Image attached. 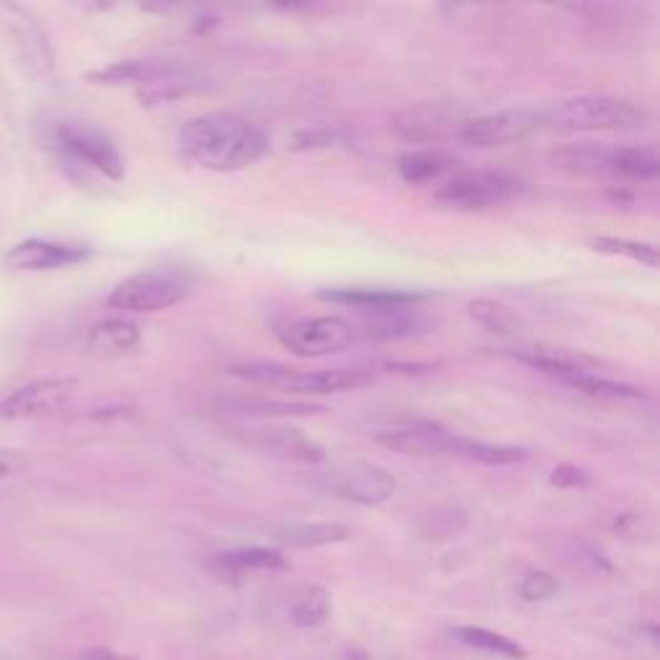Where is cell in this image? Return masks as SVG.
<instances>
[{"mask_svg": "<svg viewBox=\"0 0 660 660\" xmlns=\"http://www.w3.org/2000/svg\"><path fill=\"white\" fill-rule=\"evenodd\" d=\"M186 160L204 170H240L268 152V135L238 114L209 111L186 121L178 135Z\"/></svg>", "mask_w": 660, "mask_h": 660, "instance_id": "6da1fadb", "label": "cell"}, {"mask_svg": "<svg viewBox=\"0 0 660 660\" xmlns=\"http://www.w3.org/2000/svg\"><path fill=\"white\" fill-rule=\"evenodd\" d=\"M650 114L640 104L619 96H573L540 114V127L558 135L634 132L648 127Z\"/></svg>", "mask_w": 660, "mask_h": 660, "instance_id": "7a4b0ae2", "label": "cell"}, {"mask_svg": "<svg viewBox=\"0 0 660 660\" xmlns=\"http://www.w3.org/2000/svg\"><path fill=\"white\" fill-rule=\"evenodd\" d=\"M47 145L65 166L91 168L109 181H121L127 174L125 155L119 152L117 142L104 129L86 125V121H52L47 127Z\"/></svg>", "mask_w": 660, "mask_h": 660, "instance_id": "3957f363", "label": "cell"}, {"mask_svg": "<svg viewBox=\"0 0 660 660\" xmlns=\"http://www.w3.org/2000/svg\"><path fill=\"white\" fill-rule=\"evenodd\" d=\"M194 284H197L194 274L181 266L145 268L119 282L106 297V305L125 313H158L184 303L191 295Z\"/></svg>", "mask_w": 660, "mask_h": 660, "instance_id": "277c9868", "label": "cell"}, {"mask_svg": "<svg viewBox=\"0 0 660 660\" xmlns=\"http://www.w3.org/2000/svg\"><path fill=\"white\" fill-rule=\"evenodd\" d=\"M521 194V181L501 170H464L436 191V201L450 209L480 211L506 204Z\"/></svg>", "mask_w": 660, "mask_h": 660, "instance_id": "5b68a950", "label": "cell"}, {"mask_svg": "<svg viewBox=\"0 0 660 660\" xmlns=\"http://www.w3.org/2000/svg\"><path fill=\"white\" fill-rule=\"evenodd\" d=\"M80 382L76 377H42L11 390L0 397V421L50 418L76 401Z\"/></svg>", "mask_w": 660, "mask_h": 660, "instance_id": "8992f818", "label": "cell"}, {"mask_svg": "<svg viewBox=\"0 0 660 660\" xmlns=\"http://www.w3.org/2000/svg\"><path fill=\"white\" fill-rule=\"evenodd\" d=\"M279 341L295 356L321 358L346 352L354 341V328L352 323L338 315L303 317V321L287 325L279 333Z\"/></svg>", "mask_w": 660, "mask_h": 660, "instance_id": "52a82bcc", "label": "cell"}, {"mask_svg": "<svg viewBox=\"0 0 660 660\" xmlns=\"http://www.w3.org/2000/svg\"><path fill=\"white\" fill-rule=\"evenodd\" d=\"M536 127H540V111L519 106V109H503L475 119H464L457 137L470 148H506V145L524 140Z\"/></svg>", "mask_w": 660, "mask_h": 660, "instance_id": "ba28073f", "label": "cell"}, {"mask_svg": "<svg viewBox=\"0 0 660 660\" xmlns=\"http://www.w3.org/2000/svg\"><path fill=\"white\" fill-rule=\"evenodd\" d=\"M230 436L248 450H256L266 457L297 464H321L325 450L303 431L289 426H243L233 428Z\"/></svg>", "mask_w": 660, "mask_h": 660, "instance_id": "9c48e42d", "label": "cell"}, {"mask_svg": "<svg viewBox=\"0 0 660 660\" xmlns=\"http://www.w3.org/2000/svg\"><path fill=\"white\" fill-rule=\"evenodd\" d=\"M331 491L338 499L358 503V506H382L393 501L397 493V480L393 472L372 462H348L331 472Z\"/></svg>", "mask_w": 660, "mask_h": 660, "instance_id": "30bf717a", "label": "cell"}, {"mask_svg": "<svg viewBox=\"0 0 660 660\" xmlns=\"http://www.w3.org/2000/svg\"><path fill=\"white\" fill-rule=\"evenodd\" d=\"M93 256V248L86 243L29 238L16 243L6 254V268L13 274H42L86 264Z\"/></svg>", "mask_w": 660, "mask_h": 660, "instance_id": "8fae6325", "label": "cell"}, {"mask_svg": "<svg viewBox=\"0 0 660 660\" xmlns=\"http://www.w3.org/2000/svg\"><path fill=\"white\" fill-rule=\"evenodd\" d=\"M464 125L462 111L446 101H421L397 111L393 119L395 135L413 145L442 142L450 132H460Z\"/></svg>", "mask_w": 660, "mask_h": 660, "instance_id": "7c38bea8", "label": "cell"}, {"mask_svg": "<svg viewBox=\"0 0 660 660\" xmlns=\"http://www.w3.org/2000/svg\"><path fill=\"white\" fill-rule=\"evenodd\" d=\"M8 27L16 39V50L21 55V62L39 78H47L55 68V55L50 37L45 35L42 23L35 19V13L23 6H6Z\"/></svg>", "mask_w": 660, "mask_h": 660, "instance_id": "4fadbf2b", "label": "cell"}, {"mask_svg": "<svg viewBox=\"0 0 660 660\" xmlns=\"http://www.w3.org/2000/svg\"><path fill=\"white\" fill-rule=\"evenodd\" d=\"M374 380H377V372L370 370V366H336V370L317 372L295 370L282 390L295 395H338L370 387Z\"/></svg>", "mask_w": 660, "mask_h": 660, "instance_id": "5bb4252c", "label": "cell"}, {"mask_svg": "<svg viewBox=\"0 0 660 660\" xmlns=\"http://www.w3.org/2000/svg\"><path fill=\"white\" fill-rule=\"evenodd\" d=\"M513 358L521 364L540 370L550 377L565 382L570 377H581V374H601L609 372L601 358L583 354V352H568V348H548V346H532L513 352Z\"/></svg>", "mask_w": 660, "mask_h": 660, "instance_id": "9a60e30c", "label": "cell"}, {"mask_svg": "<svg viewBox=\"0 0 660 660\" xmlns=\"http://www.w3.org/2000/svg\"><path fill=\"white\" fill-rule=\"evenodd\" d=\"M439 321L418 307H397L385 313H364V336L374 341H407L436 331Z\"/></svg>", "mask_w": 660, "mask_h": 660, "instance_id": "2e32d148", "label": "cell"}, {"mask_svg": "<svg viewBox=\"0 0 660 660\" xmlns=\"http://www.w3.org/2000/svg\"><path fill=\"white\" fill-rule=\"evenodd\" d=\"M374 439H377V444L385 446V450L428 457V454H452L454 434L431 421H413L403 428L380 431V434H374Z\"/></svg>", "mask_w": 660, "mask_h": 660, "instance_id": "e0dca14e", "label": "cell"}, {"mask_svg": "<svg viewBox=\"0 0 660 660\" xmlns=\"http://www.w3.org/2000/svg\"><path fill=\"white\" fill-rule=\"evenodd\" d=\"M181 68L178 62L170 60H121L114 65H106L93 72H88V83L93 86H106V88H121L132 86L137 91L148 88L158 80L174 76V72Z\"/></svg>", "mask_w": 660, "mask_h": 660, "instance_id": "ac0fdd59", "label": "cell"}, {"mask_svg": "<svg viewBox=\"0 0 660 660\" xmlns=\"http://www.w3.org/2000/svg\"><path fill=\"white\" fill-rule=\"evenodd\" d=\"M321 297L336 305L356 307L362 309V313H385V309H397V307H418L428 299V295H423V292L370 289V287L331 289V292H321Z\"/></svg>", "mask_w": 660, "mask_h": 660, "instance_id": "d6986e66", "label": "cell"}, {"mask_svg": "<svg viewBox=\"0 0 660 660\" xmlns=\"http://www.w3.org/2000/svg\"><path fill=\"white\" fill-rule=\"evenodd\" d=\"M207 565L211 573L219 578V581L238 583L243 575L256 573V570L287 568V560L282 558V552L268 550V548H243V550L219 552V555L211 558Z\"/></svg>", "mask_w": 660, "mask_h": 660, "instance_id": "ffe728a7", "label": "cell"}, {"mask_svg": "<svg viewBox=\"0 0 660 660\" xmlns=\"http://www.w3.org/2000/svg\"><path fill=\"white\" fill-rule=\"evenodd\" d=\"M142 333L135 323L125 317H111V321L96 323L88 331L86 352L96 358H119L140 348Z\"/></svg>", "mask_w": 660, "mask_h": 660, "instance_id": "44dd1931", "label": "cell"}, {"mask_svg": "<svg viewBox=\"0 0 660 660\" xmlns=\"http://www.w3.org/2000/svg\"><path fill=\"white\" fill-rule=\"evenodd\" d=\"M555 168L578 176H614V148L597 142L565 145L552 152Z\"/></svg>", "mask_w": 660, "mask_h": 660, "instance_id": "7402d4cb", "label": "cell"}, {"mask_svg": "<svg viewBox=\"0 0 660 660\" xmlns=\"http://www.w3.org/2000/svg\"><path fill=\"white\" fill-rule=\"evenodd\" d=\"M452 166H454L452 155H446L439 148H423V150H411L401 155V160H397V174H401L405 184L421 186V184L436 181V178H442L444 174H450Z\"/></svg>", "mask_w": 660, "mask_h": 660, "instance_id": "603a6c76", "label": "cell"}, {"mask_svg": "<svg viewBox=\"0 0 660 660\" xmlns=\"http://www.w3.org/2000/svg\"><path fill=\"white\" fill-rule=\"evenodd\" d=\"M352 536L346 524H338V521H313V524H295L284 526L276 532V542L287 544V548H299V550H313V548H325V544L344 542Z\"/></svg>", "mask_w": 660, "mask_h": 660, "instance_id": "cb8c5ba5", "label": "cell"}, {"mask_svg": "<svg viewBox=\"0 0 660 660\" xmlns=\"http://www.w3.org/2000/svg\"><path fill=\"white\" fill-rule=\"evenodd\" d=\"M223 411L235 415H248V418H297V415H317L325 413L323 405L313 403H289V401H266V397H254V401H227Z\"/></svg>", "mask_w": 660, "mask_h": 660, "instance_id": "d4e9b609", "label": "cell"}, {"mask_svg": "<svg viewBox=\"0 0 660 660\" xmlns=\"http://www.w3.org/2000/svg\"><path fill=\"white\" fill-rule=\"evenodd\" d=\"M452 454L480 464H491V467H506V464H519L526 460V452L519 450V446L485 444L457 434H454V442H452Z\"/></svg>", "mask_w": 660, "mask_h": 660, "instance_id": "484cf974", "label": "cell"}, {"mask_svg": "<svg viewBox=\"0 0 660 660\" xmlns=\"http://www.w3.org/2000/svg\"><path fill=\"white\" fill-rule=\"evenodd\" d=\"M467 313L480 328L499 333V336H516L521 331V317L503 303H495V299H487V297L472 299L467 305Z\"/></svg>", "mask_w": 660, "mask_h": 660, "instance_id": "4316f807", "label": "cell"}, {"mask_svg": "<svg viewBox=\"0 0 660 660\" xmlns=\"http://www.w3.org/2000/svg\"><path fill=\"white\" fill-rule=\"evenodd\" d=\"M454 638H457L462 646L483 650V653L503 656L511 660L526 658V650L521 648L519 642L503 638V634H499V632L485 630V627H457V630H454Z\"/></svg>", "mask_w": 660, "mask_h": 660, "instance_id": "83f0119b", "label": "cell"}, {"mask_svg": "<svg viewBox=\"0 0 660 660\" xmlns=\"http://www.w3.org/2000/svg\"><path fill=\"white\" fill-rule=\"evenodd\" d=\"M614 176L653 181L660 176V160L656 148H614Z\"/></svg>", "mask_w": 660, "mask_h": 660, "instance_id": "f1b7e54d", "label": "cell"}, {"mask_svg": "<svg viewBox=\"0 0 660 660\" xmlns=\"http://www.w3.org/2000/svg\"><path fill=\"white\" fill-rule=\"evenodd\" d=\"M591 248L599 250V254L607 256H622L630 258L634 264H642L648 268H658L660 254L653 243H640V240H627V238H609V235H599V238H591Z\"/></svg>", "mask_w": 660, "mask_h": 660, "instance_id": "f546056e", "label": "cell"}, {"mask_svg": "<svg viewBox=\"0 0 660 660\" xmlns=\"http://www.w3.org/2000/svg\"><path fill=\"white\" fill-rule=\"evenodd\" d=\"M331 617V597L321 585L307 589L303 599L292 607V622L297 627H317Z\"/></svg>", "mask_w": 660, "mask_h": 660, "instance_id": "4dcf8cb0", "label": "cell"}, {"mask_svg": "<svg viewBox=\"0 0 660 660\" xmlns=\"http://www.w3.org/2000/svg\"><path fill=\"white\" fill-rule=\"evenodd\" d=\"M292 372H295L292 366L274 364V362H248V364L233 366L230 370L233 377L258 382V385H274V387H284V382L292 377Z\"/></svg>", "mask_w": 660, "mask_h": 660, "instance_id": "1f68e13d", "label": "cell"}, {"mask_svg": "<svg viewBox=\"0 0 660 660\" xmlns=\"http://www.w3.org/2000/svg\"><path fill=\"white\" fill-rule=\"evenodd\" d=\"M560 591V583L558 578L548 573V570H532V573H526L521 578L519 583V597L524 601H550L555 599Z\"/></svg>", "mask_w": 660, "mask_h": 660, "instance_id": "d6a6232c", "label": "cell"}, {"mask_svg": "<svg viewBox=\"0 0 660 660\" xmlns=\"http://www.w3.org/2000/svg\"><path fill=\"white\" fill-rule=\"evenodd\" d=\"M552 485L558 487H585L589 485V475L583 470L573 467V464H560V467L552 470Z\"/></svg>", "mask_w": 660, "mask_h": 660, "instance_id": "836d02e7", "label": "cell"}, {"mask_svg": "<svg viewBox=\"0 0 660 660\" xmlns=\"http://www.w3.org/2000/svg\"><path fill=\"white\" fill-rule=\"evenodd\" d=\"M23 467H27V460H23L19 452L0 450V480L16 477Z\"/></svg>", "mask_w": 660, "mask_h": 660, "instance_id": "e575fe53", "label": "cell"}, {"mask_svg": "<svg viewBox=\"0 0 660 660\" xmlns=\"http://www.w3.org/2000/svg\"><path fill=\"white\" fill-rule=\"evenodd\" d=\"M333 142V135L328 132H303L295 137V145L292 148L295 150H317V148H328Z\"/></svg>", "mask_w": 660, "mask_h": 660, "instance_id": "d590c367", "label": "cell"}, {"mask_svg": "<svg viewBox=\"0 0 660 660\" xmlns=\"http://www.w3.org/2000/svg\"><path fill=\"white\" fill-rule=\"evenodd\" d=\"M72 660H135V658L119 656L117 650H111V648H86V650H80V653Z\"/></svg>", "mask_w": 660, "mask_h": 660, "instance_id": "8d00e7d4", "label": "cell"}]
</instances>
